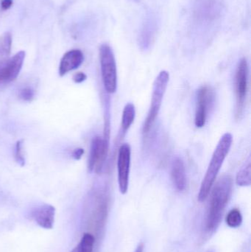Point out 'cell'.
<instances>
[{
    "label": "cell",
    "mask_w": 251,
    "mask_h": 252,
    "mask_svg": "<svg viewBox=\"0 0 251 252\" xmlns=\"http://www.w3.org/2000/svg\"><path fill=\"white\" fill-rule=\"evenodd\" d=\"M109 138L96 136L91 142L88 158V170L100 173L103 170L109 151Z\"/></svg>",
    "instance_id": "8992f818"
},
{
    "label": "cell",
    "mask_w": 251,
    "mask_h": 252,
    "mask_svg": "<svg viewBox=\"0 0 251 252\" xmlns=\"http://www.w3.org/2000/svg\"><path fill=\"white\" fill-rule=\"evenodd\" d=\"M25 59V52L19 51L0 68V81H14L20 73Z\"/></svg>",
    "instance_id": "9c48e42d"
},
{
    "label": "cell",
    "mask_w": 251,
    "mask_h": 252,
    "mask_svg": "<svg viewBox=\"0 0 251 252\" xmlns=\"http://www.w3.org/2000/svg\"><path fill=\"white\" fill-rule=\"evenodd\" d=\"M212 252V251H209V252Z\"/></svg>",
    "instance_id": "cb8c5ba5"
},
{
    "label": "cell",
    "mask_w": 251,
    "mask_h": 252,
    "mask_svg": "<svg viewBox=\"0 0 251 252\" xmlns=\"http://www.w3.org/2000/svg\"><path fill=\"white\" fill-rule=\"evenodd\" d=\"M84 61V53L80 50H72L66 52L59 65V75L60 76L67 74L71 71L78 69Z\"/></svg>",
    "instance_id": "8fae6325"
},
{
    "label": "cell",
    "mask_w": 251,
    "mask_h": 252,
    "mask_svg": "<svg viewBox=\"0 0 251 252\" xmlns=\"http://www.w3.org/2000/svg\"><path fill=\"white\" fill-rule=\"evenodd\" d=\"M100 62L105 90L109 94H113L117 88V69L114 54L109 44L100 46Z\"/></svg>",
    "instance_id": "277c9868"
},
{
    "label": "cell",
    "mask_w": 251,
    "mask_h": 252,
    "mask_svg": "<svg viewBox=\"0 0 251 252\" xmlns=\"http://www.w3.org/2000/svg\"><path fill=\"white\" fill-rule=\"evenodd\" d=\"M169 80V72L165 70L162 71L155 80L150 109H149L147 118H146L144 126H143V133L144 134H147L149 133L156 121V118L159 115V111H160L162 104V100H163L164 96H165Z\"/></svg>",
    "instance_id": "3957f363"
},
{
    "label": "cell",
    "mask_w": 251,
    "mask_h": 252,
    "mask_svg": "<svg viewBox=\"0 0 251 252\" xmlns=\"http://www.w3.org/2000/svg\"><path fill=\"white\" fill-rule=\"evenodd\" d=\"M249 66L247 59L240 60L235 75L236 117L240 118L244 110L249 90Z\"/></svg>",
    "instance_id": "5b68a950"
},
{
    "label": "cell",
    "mask_w": 251,
    "mask_h": 252,
    "mask_svg": "<svg viewBox=\"0 0 251 252\" xmlns=\"http://www.w3.org/2000/svg\"><path fill=\"white\" fill-rule=\"evenodd\" d=\"M227 225L231 228H237L243 223V216L238 209H233L228 213L225 219Z\"/></svg>",
    "instance_id": "e0dca14e"
},
{
    "label": "cell",
    "mask_w": 251,
    "mask_h": 252,
    "mask_svg": "<svg viewBox=\"0 0 251 252\" xmlns=\"http://www.w3.org/2000/svg\"><path fill=\"white\" fill-rule=\"evenodd\" d=\"M143 250H144V245L143 244H139L134 252H143Z\"/></svg>",
    "instance_id": "603a6c76"
},
{
    "label": "cell",
    "mask_w": 251,
    "mask_h": 252,
    "mask_svg": "<svg viewBox=\"0 0 251 252\" xmlns=\"http://www.w3.org/2000/svg\"><path fill=\"white\" fill-rule=\"evenodd\" d=\"M232 142L233 136L230 133H225L220 139L200 186L198 193V201L200 202L204 201L212 191L218 173L231 149Z\"/></svg>",
    "instance_id": "7a4b0ae2"
},
{
    "label": "cell",
    "mask_w": 251,
    "mask_h": 252,
    "mask_svg": "<svg viewBox=\"0 0 251 252\" xmlns=\"http://www.w3.org/2000/svg\"><path fill=\"white\" fill-rule=\"evenodd\" d=\"M13 0H1V7L2 10H7L13 5Z\"/></svg>",
    "instance_id": "44dd1931"
},
{
    "label": "cell",
    "mask_w": 251,
    "mask_h": 252,
    "mask_svg": "<svg viewBox=\"0 0 251 252\" xmlns=\"http://www.w3.org/2000/svg\"><path fill=\"white\" fill-rule=\"evenodd\" d=\"M84 151L82 148H76L72 153V157L75 159L79 160L84 155Z\"/></svg>",
    "instance_id": "7402d4cb"
},
{
    "label": "cell",
    "mask_w": 251,
    "mask_h": 252,
    "mask_svg": "<svg viewBox=\"0 0 251 252\" xmlns=\"http://www.w3.org/2000/svg\"><path fill=\"white\" fill-rule=\"evenodd\" d=\"M237 185L241 187L250 186L251 182V161L249 160L247 164L237 173L236 179Z\"/></svg>",
    "instance_id": "2e32d148"
},
{
    "label": "cell",
    "mask_w": 251,
    "mask_h": 252,
    "mask_svg": "<svg viewBox=\"0 0 251 252\" xmlns=\"http://www.w3.org/2000/svg\"><path fill=\"white\" fill-rule=\"evenodd\" d=\"M131 147L128 144L121 145L118 152V184L121 193L128 192L129 185L130 168H131Z\"/></svg>",
    "instance_id": "52a82bcc"
},
{
    "label": "cell",
    "mask_w": 251,
    "mask_h": 252,
    "mask_svg": "<svg viewBox=\"0 0 251 252\" xmlns=\"http://www.w3.org/2000/svg\"><path fill=\"white\" fill-rule=\"evenodd\" d=\"M31 216L38 226L45 229H52L55 223L56 209L53 206L44 204L35 209Z\"/></svg>",
    "instance_id": "30bf717a"
},
{
    "label": "cell",
    "mask_w": 251,
    "mask_h": 252,
    "mask_svg": "<svg viewBox=\"0 0 251 252\" xmlns=\"http://www.w3.org/2000/svg\"><path fill=\"white\" fill-rule=\"evenodd\" d=\"M12 41L10 32H6L0 35V68L10 59Z\"/></svg>",
    "instance_id": "4fadbf2b"
},
{
    "label": "cell",
    "mask_w": 251,
    "mask_h": 252,
    "mask_svg": "<svg viewBox=\"0 0 251 252\" xmlns=\"http://www.w3.org/2000/svg\"><path fill=\"white\" fill-rule=\"evenodd\" d=\"M233 181L230 176H224L214 187L210 204L206 218V230L213 232L218 229L222 220L224 210L232 193Z\"/></svg>",
    "instance_id": "6da1fadb"
},
{
    "label": "cell",
    "mask_w": 251,
    "mask_h": 252,
    "mask_svg": "<svg viewBox=\"0 0 251 252\" xmlns=\"http://www.w3.org/2000/svg\"><path fill=\"white\" fill-rule=\"evenodd\" d=\"M20 97L25 101H32L34 97V92L32 89L27 87L23 89L20 93Z\"/></svg>",
    "instance_id": "d6986e66"
},
{
    "label": "cell",
    "mask_w": 251,
    "mask_h": 252,
    "mask_svg": "<svg viewBox=\"0 0 251 252\" xmlns=\"http://www.w3.org/2000/svg\"><path fill=\"white\" fill-rule=\"evenodd\" d=\"M136 116L135 106L133 103H129L125 106L122 112V124H121V133L125 135L127 133L133 123Z\"/></svg>",
    "instance_id": "5bb4252c"
},
{
    "label": "cell",
    "mask_w": 251,
    "mask_h": 252,
    "mask_svg": "<svg viewBox=\"0 0 251 252\" xmlns=\"http://www.w3.org/2000/svg\"><path fill=\"white\" fill-rule=\"evenodd\" d=\"M95 238L91 233H85L83 235L81 241L72 252H93Z\"/></svg>",
    "instance_id": "9a60e30c"
},
{
    "label": "cell",
    "mask_w": 251,
    "mask_h": 252,
    "mask_svg": "<svg viewBox=\"0 0 251 252\" xmlns=\"http://www.w3.org/2000/svg\"><path fill=\"white\" fill-rule=\"evenodd\" d=\"M171 176L175 188L180 192L185 190L187 188V174L185 164L181 158H175L171 167Z\"/></svg>",
    "instance_id": "7c38bea8"
},
{
    "label": "cell",
    "mask_w": 251,
    "mask_h": 252,
    "mask_svg": "<svg viewBox=\"0 0 251 252\" xmlns=\"http://www.w3.org/2000/svg\"><path fill=\"white\" fill-rule=\"evenodd\" d=\"M213 91L209 87H202L199 89L197 94V108H196L195 124L197 127H203L206 125L209 108L213 103Z\"/></svg>",
    "instance_id": "ba28073f"
},
{
    "label": "cell",
    "mask_w": 251,
    "mask_h": 252,
    "mask_svg": "<svg viewBox=\"0 0 251 252\" xmlns=\"http://www.w3.org/2000/svg\"><path fill=\"white\" fill-rule=\"evenodd\" d=\"M15 157L18 163L23 166L25 164V159L23 155V150H22V142L19 141L16 145V153H15Z\"/></svg>",
    "instance_id": "ac0fdd59"
},
{
    "label": "cell",
    "mask_w": 251,
    "mask_h": 252,
    "mask_svg": "<svg viewBox=\"0 0 251 252\" xmlns=\"http://www.w3.org/2000/svg\"><path fill=\"white\" fill-rule=\"evenodd\" d=\"M86 75L84 72H78L75 73L73 76V81L77 84H81L86 79Z\"/></svg>",
    "instance_id": "ffe728a7"
}]
</instances>
